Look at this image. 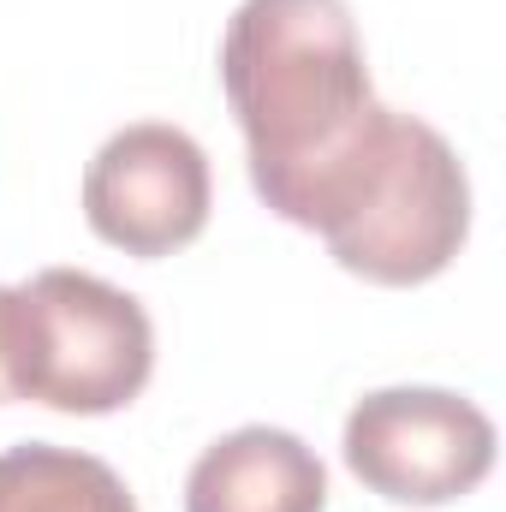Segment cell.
Returning <instances> with one entry per match:
<instances>
[{"instance_id": "6da1fadb", "label": "cell", "mask_w": 506, "mask_h": 512, "mask_svg": "<svg viewBox=\"0 0 506 512\" xmlns=\"http://www.w3.org/2000/svg\"><path fill=\"white\" fill-rule=\"evenodd\" d=\"M221 90L245 131L251 191L310 233L381 120L352 6L239 0L221 36Z\"/></svg>"}, {"instance_id": "7a4b0ae2", "label": "cell", "mask_w": 506, "mask_h": 512, "mask_svg": "<svg viewBox=\"0 0 506 512\" xmlns=\"http://www.w3.org/2000/svg\"><path fill=\"white\" fill-rule=\"evenodd\" d=\"M328 256L370 286H423L471 239V179L429 120L381 108L370 143L310 227Z\"/></svg>"}, {"instance_id": "3957f363", "label": "cell", "mask_w": 506, "mask_h": 512, "mask_svg": "<svg viewBox=\"0 0 506 512\" xmlns=\"http://www.w3.org/2000/svg\"><path fill=\"white\" fill-rule=\"evenodd\" d=\"M30 304V387L24 399L66 417L126 411L155 376L149 310L84 268H42L24 280Z\"/></svg>"}, {"instance_id": "277c9868", "label": "cell", "mask_w": 506, "mask_h": 512, "mask_svg": "<svg viewBox=\"0 0 506 512\" xmlns=\"http://www.w3.org/2000/svg\"><path fill=\"white\" fill-rule=\"evenodd\" d=\"M340 453L381 501L447 507L495 471V423L477 399L447 387H381L352 405Z\"/></svg>"}, {"instance_id": "5b68a950", "label": "cell", "mask_w": 506, "mask_h": 512, "mask_svg": "<svg viewBox=\"0 0 506 512\" xmlns=\"http://www.w3.org/2000/svg\"><path fill=\"white\" fill-rule=\"evenodd\" d=\"M215 203L209 155L191 131L167 120H137L114 131L84 167V221L102 245L161 262L203 239Z\"/></svg>"}, {"instance_id": "8992f818", "label": "cell", "mask_w": 506, "mask_h": 512, "mask_svg": "<svg viewBox=\"0 0 506 512\" xmlns=\"http://www.w3.org/2000/svg\"><path fill=\"white\" fill-rule=\"evenodd\" d=\"M185 512H328V471L292 429H233L185 477Z\"/></svg>"}, {"instance_id": "52a82bcc", "label": "cell", "mask_w": 506, "mask_h": 512, "mask_svg": "<svg viewBox=\"0 0 506 512\" xmlns=\"http://www.w3.org/2000/svg\"><path fill=\"white\" fill-rule=\"evenodd\" d=\"M0 512H137V501L108 459L18 441L0 453Z\"/></svg>"}, {"instance_id": "ba28073f", "label": "cell", "mask_w": 506, "mask_h": 512, "mask_svg": "<svg viewBox=\"0 0 506 512\" xmlns=\"http://www.w3.org/2000/svg\"><path fill=\"white\" fill-rule=\"evenodd\" d=\"M30 387V304L24 286H0V405Z\"/></svg>"}]
</instances>
